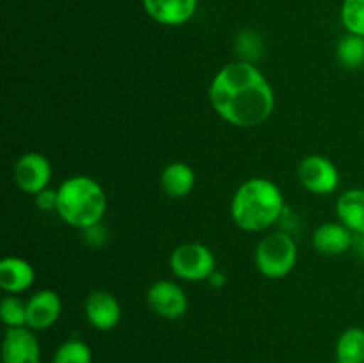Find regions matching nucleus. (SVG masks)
<instances>
[{"instance_id": "obj_1", "label": "nucleus", "mask_w": 364, "mask_h": 363, "mask_svg": "<svg viewBox=\"0 0 364 363\" xmlns=\"http://www.w3.org/2000/svg\"><path fill=\"white\" fill-rule=\"evenodd\" d=\"M208 100L220 120L237 128L265 123L276 109V93L263 71L249 60L224 64L208 88Z\"/></svg>"}, {"instance_id": "obj_2", "label": "nucleus", "mask_w": 364, "mask_h": 363, "mask_svg": "<svg viewBox=\"0 0 364 363\" xmlns=\"http://www.w3.org/2000/svg\"><path fill=\"white\" fill-rule=\"evenodd\" d=\"M287 210L283 191L276 182L263 177L242 182L230 203L233 223L247 233L269 230Z\"/></svg>"}, {"instance_id": "obj_3", "label": "nucleus", "mask_w": 364, "mask_h": 363, "mask_svg": "<svg viewBox=\"0 0 364 363\" xmlns=\"http://www.w3.org/2000/svg\"><path fill=\"white\" fill-rule=\"evenodd\" d=\"M57 214L70 226L85 230L102 223L107 212V194L100 182L85 174L66 178L57 187Z\"/></svg>"}, {"instance_id": "obj_4", "label": "nucleus", "mask_w": 364, "mask_h": 363, "mask_svg": "<svg viewBox=\"0 0 364 363\" xmlns=\"http://www.w3.org/2000/svg\"><path fill=\"white\" fill-rule=\"evenodd\" d=\"M299 260L297 242L284 231H272L259 238L255 249V265L269 280L287 278Z\"/></svg>"}, {"instance_id": "obj_5", "label": "nucleus", "mask_w": 364, "mask_h": 363, "mask_svg": "<svg viewBox=\"0 0 364 363\" xmlns=\"http://www.w3.org/2000/svg\"><path fill=\"white\" fill-rule=\"evenodd\" d=\"M169 267L174 276L181 281H208L217 269V260L212 249L201 242H183L173 249Z\"/></svg>"}, {"instance_id": "obj_6", "label": "nucleus", "mask_w": 364, "mask_h": 363, "mask_svg": "<svg viewBox=\"0 0 364 363\" xmlns=\"http://www.w3.org/2000/svg\"><path fill=\"white\" fill-rule=\"evenodd\" d=\"M299 184L316 196L333 194L340 187V169L327 157L313 153L304 157L297 166Z\"/></svg>"}, {"instance_id": "obj_7", "label": "nucleus", "mask_w": 364, "mask_h": 363, "mask_svg": "<svg viewBox=\"0 0 364 363\" xmlns=\"http://www.w3.org/2000/svg\"><path fill=\"white\" fill-rule=\"evenodd\" d=\"M13 180L21 192L36 196L48 189L52 180V164L39 152L23 153L14 162Z\"/></svg>"}, {"instance_id": "obj_8", "label": "nucleus", "mask_w": 364, "mask_h": 363, "mask_svg": "<svg viewBox=\"0 0 364 363\" xmlns=\"http://www.w3.org/2000/svg\"><path fill=\"white\" fill-rule=\"evenodd\" d=\"M146 302L149 310L166 320H176L187 313L188 298L180 283L171 280H159L148 288Z\"/></svg>"}, {"instance_id": "obj_9", "label": "nucleus", "mask_w": 364, "mask_h": 363, "mask_svg": "<svg viewBox=\"0 0 364 363\" xmlns=\"http://www.w3.org/2000/svg\"><path fill=\"white\" fill-rule=\"evenodd\" d=\"M41 345L28 326L6 327L2 340V363H39Z\"/></svg>"}, {"instance_id": "obj_10", "label": "nucleus", "mask_w": 364, "mask_h": 363, "mask_svg": "<svg viewBox=\"0 0 364 363\" xmlns=\"http://www.w3.org/2000/svg\"><path fill=\"white\" fill-rule=\"evenodd\" d=\"M63 313L60 295L52 288L36 290L27 299V326L34 331L50 330Z\"/></svg>"}, {"instance_id": "obj_11", "label": "nucleus", "mask_w": 364, "mask_h": 363, "mask_svg": "<svg viewBox=\"0 0 364 363\" xmlns=\"http://www.w3.org/2000/svg\"><path fill=\"white\" fill-rule=\"evenodd\" d=\"M87 322L98 331H110L119 324L121 305L114 294L107 290H92L84 305Z\"/></svg>"}, {"instance_id": "obj_12", "label": "nucleus", "mask_w": 364, "mask_h": 363, "mask_svg": "<svg viewBox=\"0 0 364 363\" xmlns=\"http://www.w3.org/2000/svg\"><path fill=\"white\" fill-rule=\"evenodd\" d=\"M146 14L166 27H180L196 16L199 0H141Z\"/></svg>"}, {"instance_id": "obj_13", "label": "nucleus", "mask_w": 364, "mask_h": 363, "mask_svg": "<svg viewBox=\"0 0 364 363\" xmlns=\"http://www.w3.org/2000/svg\"><path fill=\"white\" fill-rule=\"evenodd\" d=\"M355 235L340 221L322 223L313 231L311 244L323 256H340L354 246Z\"/></svg>"}, {"instance_id": "obj_14", "label": "nucleus", "mask_w": 364, "mask_h": 363, "mask_svg": "<svg viewBox=\"0 0 364 363\" xmlns=\"http://www.w3.org/2000/svg\"><path fill=\"white\" fill-rule=\"evenodd\" d=\"M36 270L21 256H4L0 260V288L6 294H23L34 285Z\"/></svg>"}, {"instance_id": "obj_15", "label": "nucleus", "mask_w": 364, "mask_h": 363, "mask_svg": "<svg viewBox=\"0 0 364 363\" xmlns=\"http://www.w3.org/2000/svg\"><path fill=\"white\" fill-rule=\"evenodd\" d=\"M336 217L355 237L364 235V189H348L336 199Z\"/></svg>"}, {"instance_id": "obj_16", "label": "nucleus", "mask_w": 364, "mask_h": 363, "mask_svg": "<svg viewBox=\"0 0 364 363\" xmlns=\"http://www.w3.org/2000/svg\"><path fill=\"white\" fill-rule=\"evenodd\" d=\"M196 185V173L187 162H171L160 174V187L166 196L181 199L192 192Z\"/></svg>"}, {"instance_id": "obj_17", "label": "nucleus", "mask_w": 364, "mask_h": 363, "mask_svg": "<svg viewBox=\"0 0 364 363\" xmlns=\"http://www.w3.org/2000/svg\"><path fill=\"white\" fill-rule=\"evenodd\" d=\"M336 363H364V330L352 326L338 337L334 345Z\"/></svg>"}, {"instance_id": "obj_18", "label": "nucleus", "mask_w": 364, "mask_h": 363, "mask_svg": "<svg viewBox=\"0 0 364 363\" xmlns=\"http://www.w3.org/2000/svg\"><path fill=\"white\" fill-rule=\"evenodd\" d=\"M336 59L345 70L355 71L364 66V38L355 34H345L336 45Z\"/></svg>"}, {"instance_id": "obj_19", "label": "nucleus", "mask_w": 364, "mask_h": 363, "mask_svg": "<svg viewBox=\"0 0 364 363\" xmlns=\"http://www.w3.org/2000/svg\"><path fill=\"white\" fill-rule=\"evenodd\" d=\"M52 363H92V351L80 338H68L55 349Z\"/></svg>"}, {"instance_id": "obj_20", "label": "nucleus", "mask_w": 364, "mask_h": 363, "mask_svg": "<svg viewBox=\"0 0 364 363\" xmlns=\"http://www.w3.org/2000/svg\"><path fill=\"white\" fill-rule=\"evenodd\" d=\"M0 319L6 327L27 326V301L14 294L4 295L0 301Z\"/></svg>"}, {"instance_id": "obj_21", "label": "nucleus", "mask_w": 364, "mask_h": 363, "mask_svg": "<svg viewBox=\"0 0 364 363\" xmlns=\"http://www.w3.org/2000/svg\"><path fill=\"white\" fill-rule=\"evenodd\" d=\"M340 21L348 34L364 38V0H343L340 7Z\"/></svg>"}, {"instance_id": "obj_22", "label": "nucleus", "mask_w": 364, "mask_h": 363, "mask_svg": "<svg viewBox=\"0 0 364 363\" xmlns=\"http://www.w3.org/2000/svg\"><path fill=\"white\" fill-rule=\"evenodd\" d=\"M235 48H237V53L240 56L242 60L252 63V60L258 59L263 52L262 38H259L255 31H242L240 34L237 36Z\"/></svg>"}, {"instance_id": "obj_23", "label": "nucleus", "mask_w": 364, "mask_h": 363, "mask_svg": "<svg viewBox=\"0 0 364 363\" xmlns=\"http://www.w3.org/2000/svg\"><path fill=\"white\" fill-rule=\"evenodd\" d=\"M34 203L39 210L43 212H57V203H59V196H57V189H45V191L38 192L34 196Z\"/></svg>"}, {"instance_id": "obj_24", "label": "nucleus", "mask_w": 364, "mask_h": 363, "mask_svg": "<svg viewBox=\"0 0 364 363\" xmlns=\"http://www.w3.org/2000/svg\"><path fill=\"white\" fill-rule=\"evenodd\" d=\"M82 233H84V241L92 248H100L107 242V230L102 223L85 228V230H82Z\"/></svg>"}, {"instance_id": "obj_25", "label": "nucleus", "mask_w": 364, "mask_h": 363, "mask_svg": "<svg viewBox=\"0 0 364 363\" xmlns=\"http://www.w3.org/2000/svg\"><path fill=\"white\" fill-rule=\"evenodd\" d=\"M226 281H228V278H226V274L223 273V270H219V269H215L212 273V276L208 278V285L212 288H223L224 285H226Z\"/></svg>"}, {"instance_id": "obj_26", "label": "nucleus", "mask_w": 364, "mask_h": 363, "mask_svg": "<svg viewBox=\"0 0 364 363\" xmlns=\"http://www.w3.org/2000/svg\"><path fill=\"white\" fill-rule=\"evenodd\" d=\"M358 238V248H359V255H361V258L364 260V235L361 237H355Z\"/></svg>"}]
</instances>
